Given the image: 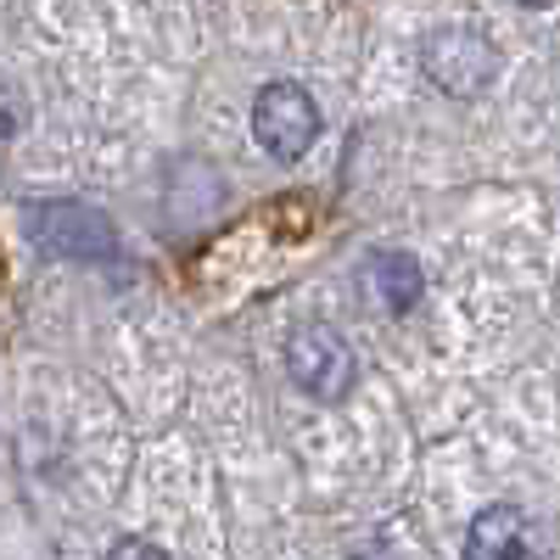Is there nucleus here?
<instances>
[{
	"mask_svg": "<svg viewBox=\"0 0 560 560\" xmlns=\"http://www.w3.org/2000/svg\"><path fill=\"white\" fill-rule=\"evenodd\" d=\"M23 118H28V113H23V102L12 96V107H7V113H0V152H7V147H12V140H18V129H23Z\"/></svg>",
	"mask_w": 560,
	"mask_h": 560,
	"instance_id": "obj_7",
	"label": "nucleus"
},
{
	"mask_svg": "<svg viewBox=\"0 0 560 560\" xmlns=\"http://www.w3.org/2000/svg\"><path fill=\"white\" fill-rule=\"evenodd\" d=\"M420 62H427L432 84L448 90V96H477V90L499 73V51L477 28H438L427 39V51H420Z\"/></svg>",
	"mask_w": 560,
	"mask_h": 560,
	"instance_id": "obj_4",
	"label": "nucleus"
},
{
	"mask_svg": "<svg viewBox=\"0 0 560 560\" xmlns=\"http://www.w3.org/2000/svg\"><path fill=\"white\" fill-rule=\"evenodd\" d=\"M359 287H364V298L376 303V308L409 314L420 303V292H427V275H420V264L409 253H376V258H364Z\"/></svg>",
	"mask_w": 560,
	"mask_h": 560,
	"instance_id": "obj_5",
	"label": "nucleus"
},
{
	"mask_svg": "<svg viewBox=\"0 0 560 560\" xmlns=\"http://www.w3.org/2000/svg\"><path fill=\"white\" fill-rule=\"evenodd\" d=\"M28 236L57 258H118V230L84 202H39L28 213Z\"/></svg>",
	"mask_w": 560,
	"mask_h": 560,
	"instance_id": "obj_3",
	"label": "nucleus"
},
{
	"mask_svg": "<svg viewBox=\"0 0 560 560\" xmlns=\"http://www.w3.org/2000/svg\"><path fill=\"white\" fill-rule=\"evenodd\" d=\"M465 555L471 560H522L527 555V516L510 504H488L465 533Z\"/></svg>",
	"mask_w": 560,
	"mask_h": 560,
	"instance_id": "obj_6",
	"label": "nucleus"
},
{
	"mask_svg": "<svg viewBox=\"0 0 560 560\" xmlns=\"http://www.w3.org/2000/svg\"><path fill=\"white\" fill-rule=\"evenodd\" d=\"M287 370H292V382L308 398L337 404L353 387V348H348V337L337 331V325L308 319V325H298V331L287 337Z\"/></svg>",
	"mask_w": 560,
	"mask_h": 560,
	"instance_id": "obj_1",
	"label": "nucleus"
},
{
	"mask_svg": "<svg viewBox=\"0 0 560 560\" xmlns=\"http://www.w3.org/2000/svg\"><path fill=\"white\" fill-rule=\"evenodd\" d=\"M253 135H258V147L280 163H298L308 147H314V135H319V107L303 84H264L258 90V102H253Z\"/></svg>",
	"mask_w": 560,
	"mask_h": 560,
	"instance_id": "obj_2",
	"label": "nucleus"
}]
</instances>
